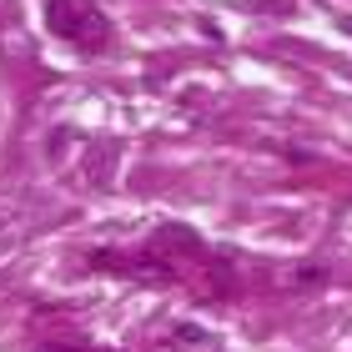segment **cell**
<instances>
[{"mask_svg": "<svg viewBox=\"0 0 352 352\" xmlns=\"http://www.w3.org/2000/svg\"><path fill=\"white\" fill-rule=\"evenodd\" d=\"M45 25L56 30L60 41H71V45H81V51H96V45H106L111 36V25H106V15L96 0H45Z\"/></svg>", "mask_w": 352, "mask_h": 352, "instance_id": "cell-1", "label": "cell"}, {"mask_svg": "<svg viewBox=\"0 0 352 352\" xmlns=\"http://www.w3.org/2000/svg\"><path fill=\"white\" fill-rule=\"evenodd\" d=\"M176 342H182V347H201L206 338H201L197 327H176Z\"/></svg>", "mask_w": 352, "mask_h": 352, "instance_id": "cell-2", "label": "cell"}]
</instances>
